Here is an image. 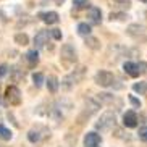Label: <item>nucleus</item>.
Wrapping results in <instances>:
<instances>
[{"mask_svg":"<svg viewBox=\"0 0 147 147\" xmlns=\"http://www.w3.org/2000/svg\"><path fill=\"white\" fill-rule=\"evenodd\" d=\"M123 69H125V73L131 78H138L139 74V69H138V63H133V61H125L123 63Z\"/></svg>","mask_w":147,"mask_h":147,"instance_id":"obj_12","label":"nucleus"},{"mask_svg":"<svg viewBox=\"0 0 147 147\" xmlns=\"http://www.w3.org/2000/svg\"><path fill=\"white\" fill-rule=\"evenodd\" d=\"M50 36H52L55 40H60L61 39V31L60 29H52L50 31Z\"/></svg>","mask_w":147,"mask_h":147,"instance_id":"obj_29","label":"nucleus"},{"mask_svg":"<svg viewBox=\"0 0 147 147\" xmlns=\"http://www.w3.org/2000/svg\"><path fill=\"white\" fill-rule=\"evenodd\" d=\"M138 136H139V139H141V141L147 142V126H142V128H139Z\"/></svg>","mask_w":147,"mask_h":147,"instance_id":"obj_26","label":"nucleus"},{"mask_svg":"<svg viewBox=\"0 0 147 147\" xmlns=\"http://www.w3.org/2000/svg\"><path fill=\"white\" fill-rule=\"evenodd\" d=\"M7 71H8L7 65H0V78H2V76H5V74H7Z\"/></svg>","mask_w":147,"mask_h":147,"instance_id":"obj_30","label":"nucleus"},{"mask_svg":"<svg viewBox=\"0 0 147 147\" xmlns=\"http://www.w3.org/2000/svg\"><path fill=\"white\" fill-rule=\"evenodd\" d=\"M5 97L10 102V105H20L21 104V92L16 86H8L5 91Z\"/></svg>","mask_w":147,"mask_h":147,"instance_id":"obj_6","label":"nucleus"},{"mask_svg":"<svg viewBox=\"0 0 147 147\" xmlns=\"http://www.w3.org/2000/svg\"><path fill=\"white\" fill-rule=\"evenodd\" d=\"M0 105H3V100H2V99H0Z\"/></svg>","mask_w":147,"mask_h":147,"instance_id":"obj_31","label":"nucleus"},{"mask_svg":"<svg viewBox=\"0 0 147 147\" xmlns=\"http://www.w3.org/2000/svg\"><path fill=\"white\" fill-rule=\"evenodd\" d=\"M15 42L20 44V45H28V42H29V37H28L26 34H23V32H20V34L15 36Z\"/></svg>","mask_w":147,"mask_h":147,"instance_id":"obj_23","label":"nucleus"},{"mask_svg":"<svg viewBox=\"0 0 147 147\" xmlns=\"http://www.w3.org/2000/svg\"><path fill=\"white\" fill-rule=\"evenodd\" d=\"M94 81H95V84H99V86H102V87H110V86H113L115 76H113L112 71L100 69V71H97V73H95Z\"/></svg>","mask_w":147,"mask_h":147,"instance_id":"obj_4","label":"nucleus"},{"mask_svg":"<svg viewBox=\"0 0 147 147\" xmlns=\"http://www.w3.org/2000/svg\"><path fill=\"white\" fill-rule=\"evenodd\" d=\"M49 36H50V31H39L34 37V44L37 49L45 47V44H49Z\"/></svg>","mask_w":147,"mask_h":147,"instance_id":"obj_10","label":"nucleus"},{"mask_svg":"<svg viewBox=\"0 0 147 147\" xmlns=\"http://www.w3.org/2000/svg\"><path fill=\"white\" fill-rule=\"evenodd\" d=\"M84 74H86V66H78L74 71H71V73H69L68 76L61 81V87L66 89V91H69L74 84H78V82L82 81Z\"/></svg>","mask_w":147,"mask_h":147,"instance_id":"obj_1","label":"nucleus"},{"mask_svg":"<svg viewBox=\"0 0 147 147\" xmlns=\"http://www.w3.org/2000/svg\"><path fill=\"white\" fill-rule=\"evenodd\" d=\"M108 18H110L112 21L113 20H117V21H125V20H128L129 16H128L126 13H123V11H112Z\"/></svg>","mask_w":147,"mask_h":147,"instance_id":"obj_21","label":"nucleus"},{"mask_svg":"<svg viewBox=\"0 0 147 147\" xmlns=\"http://www.w3.org/2000/svg\"><path fill=\"white\" fill-rule=\"evenodd\" d=\"M32 81H34L36 87H40L42 86V82H44V74L42 73H34L32 74Z\"/></svg>","mask_w":147,"mask_h":147,"instance_id":"obj_24","label":"nucleus"},{"mask_svg":"<svg viewBox=\"0 0 147 147\" xmlns=\"http://www.w3.org/2000/svg\"><path fill=\"white\" fill-rule=\"evenodd\" d=\"M128 99H129V102L133 104V107H136V108H141V100H139V99H136L134 95H129Z\"/></svg>","mask_w":147,"mask_h":147,"instance_id":"obj_27","label":"nucleus"},{"mask_svg":"<svg viewBox=\"0 0 147 147\" xmlns=\"http://www.w3.org/2000/svg\"><path fill=\"white\" fill-rule=\"evenodd\" d=\"M126 32H128V36H131L134 40H141V42H144V40L147 39L146 26L139 24V23H133V24H129V26L126 28Z\"/></svg>","mask_w":147,"mask_h":147,"instance_id":"obj_3","label":"nucleus"},{"mask_svg":"<svg viewBox=\"0 0 147 147\" xmlns=\"http://www.w3.org/2000/svg\"><path fill=\"white\" fill-rule=\"evenodd\" d=\"M78 34L84 36V37L91 36V24H89V23H79L78 24Z\"/></svg>","mask_w":147,"mask_h":147,"instance_id":"obj_19","label":"nucleus"},{"mask_svg":"<svg viewBox=\"0 0 147 147\" xmlns=\"http://www.w3.org/2000/svg\"><path fill=\"white\" fill-rule=\"evenodd\" d=\"M26 60L29 61V65L31 66H34V65H37V61H39V52L37 50H29V52L26 53Z\"/></svg>","mask_w":147,"mask_h":147,"instance_id":"obj_17","label":"nucleus"},{"mask_svg":"<svg viewBox=\"0 0 147 147\" xmlns=\"http://www.w3.org/2000/svg\"><path fill=\"white\" fill-rule=\"evenodd\" d=\"M141 2H142V3H147V0H141Z\"/></svg>","mask_w":147,"mask_h":147,"instance_id":"obj_32","label":"nucleus"},{"mask_svg":"<svg viewBox=\"0 0 147 147\" xmlns=\"http://www.w3.org/2000/svg\"><path fill=\"white\" fill-rule=\"evenodd\" d=\"M73 5L76 8H87L89 7V0H73Z\"/></svg>","mask_w":147,"mask_h":147,"instance_id":"obj_25","label":"nucleus"},{"mask_svg":"<svg viewBox=\"0 0 147 147\" xmlns=\"http://www.w3.org/2000/svg\"><path fill=\"white\" fill-rule=\"evenodd\" d=\"M60 57H61V61L66 63V65H71V63H76V50L71 44H63L61 45V50H60Z\"/></svg>","mask_w":147,"mask_h":147,"instance_id":"obj_5","label":"nucleus"},{"mask_svg":"<svg viewBox=\"0 0 147 147\" xmlns=\"http://www.w3.org/2000/svg\"><path fill=\"white\" fill-rule=\"evenodd\" d=\"M95 99L99 100L100 104H104V105H110L115 100V95L113 94H108V92H100V94H97V97Z\"/></svg>","mask_w":147,"mask_h":147,"instance_id":"obj_13","label":"nucleus"},{"mask_svg":"<svg viewBox=\"0 0 147 147\" xmlns=\"http://www.w3.org/2000/svg\"><path fill=\"white\" fill-rule=\"evenodd\" d=\"M86 45L89 49H92V50H99L100 49V42L97 37H92V36H87L86 37Z\"/></svg>","mask_w":147,"mask_h":147,"instance_id":"obj_20","label":"nucleus"},{"mask_svg":"<svg viewBox=\"0 0 147 147\" xmlns=\"http://www.w3.org/2000/svg\"><path fill=\"white\" fill-rule=\"evenodd\" d=\"M39 18L45 24H57L60 21V16L57 11H45V13H39Z\"/></svg>","mask_w":147,"mask_h":147,"instance_id":"obj_11","label":"nucleus"},{"mask_svg":"<svg viewBox=\"0 0 147 147\" xmlns=\"http://www.w3.org/2000/svg\"><path fill=\"white\" fill-rule=\"evenodd\" d=\"M146 18H147V11H146Z\"/></svg>","mask_w":147,"mask_h":147,"instance_id":"obj_34","label":"nucleus"},{"mask_svg":"<svg viewBox=\"0 0 147 147\" xmlns=\"http://www.w3.org/2000/svg\"><path fill=\"white\" fill-rule=\"evenodd\" d=\"M28 139H29V142H32V144L40 142V141H42L40 131H39V129H31L29 133H28Z\"/></svg>","mask_w":147,"mask_h":147,"instance_id":"obj_18","label":"nucleus"},{"mask_svg":"<svg viewBox=\"0 0 147 147\" xmlns=\"http://www.w3.org/2000/svg\"><path fill=\"white\" fill-rule=\"evenodd\" d=\"M123 125H125L126 128H136V126H138V115H136V112L128 110V112L123 115Z\"/></svg>","mask_w":147,"mask_h":147,"instance_id":"obj_9","label":"nucleus"},{"mask_svg":"<svg viewBox=\"0 0 147 147\" xmlns=\"http://www.w3.org/2000/svg\"><path fill=\"white\" fill-rule=\"evenodd\" d=\"M115 123H117V117H115V113L112 112V110H107V112H104L102 115H100L99 121L95 123V128L99 131H102V133H105V131H110L115 126Z\"/></svg>","mask_w":147,"mask_h":147,"instance_id":"obj_2","label":"nucleus"},{"mask_svg":"<svg viewBox=\"0 0 147 147\" xmlns=\"http://www.w3.org/2000/svg\"><path fill=\"white\" fill-rule=\"evenodd\" d=\"M87 20H89V24L91 26H97L102 23V10L99 7H91L89 11H87Z\"/></svg>","mask_w":147,"mask_h":147,"instance_id":"obj_7","label":"nucleus"},{"mask_svg":"<svg viewBox=\"0 0 147 147\" xmlns=\"http://www.w3.org/2000/svg\"><path fill=\"white\" fill-rule=\"evenodd\" d=\"M102 139H100V134L97 133H87L84 136V146L86 147H99Z\"/></svg>","mask_w":147,"mask_h":147,"instance_id":"obj_8","label":"nucleus"},{"mask_svg":"<svg viewBox=\"0 0 147 147\" xmlns=\"http://www.w3.org/2000/svg\"><path fill=\"white\" fill-rule=\"evenodd\" d=\"M138 69H139V73H141V74L147 73V63H146V61H139V63H138Z\"/></svg>","mask_w":147,"mask_h":147,"instance_id":"obj_28","label":"nucleus"},{"mask_svg":"<svg viewBox=\"0 0 147 147\" xmlns=\"http://www.w3.org/2000/svg\"><path fill=\"white\" fill-rule=\"evenodd\" d=\"M100 105H102V104H100L97 99H92V97L86 99V107L91 110V113H95V112H97V110L100 108Z\"/></svg>","mask_w":147,"mask_h":147,"instance_id":"obj_16","label":"nucleus"},{"mask_svg":"<svg viewBox=\"0 0 147 147\" xmlns=\"http://www.w3.org/2000/svg\"><path fill=\"white\" fill-rule=\"evenodd\" d=\"M133 91L136 92V94H139V95L147 94V81L146 82H144V81L134 82V84H133Z\"/></svg>","mask_w":147,"mask_h":147,"instance_id":"obj_15","label":"nucleus"},{"mask_svg":"<svg viewBox=\"0 0 147 147\" xmlns=\"http://www.w3.org/2000/svg\"><path fill=\"white\" fill-rule=\"evenodd\" d=\"M0 139H3V141H10L11 139V131L8 128H5L3 125H0Z\"/></svg>","mask_w":147,"mask_h":147,"instance_id":"obj_22","label":"nucleus"},{"mask_svg":"<svg viewBox=\"0 0 147 147\" xmlns=\"http://www.w3.org/2000/svg\"><path fill=\"white\" fill-rule=\"evenodd\" d=\"M58 86H60V82H58V78L57 76H49L47 79V89L52 94H55L57 91H58Z\"/></svg>","mask_w":147,"mask_h":147,"instance_id":"obj_14","label":"nucleus"},{"mask_svg":"<svg viewBox=\"0 0 147 147\" xmlns=\"http://www.w3.org/2000/svg\"><path fill=\"white\" fill-rule=\"evenodd\" d=\"M57 2H58V3H60V2H63V0H57Z\"/></svg>","mask_w":147,"mask_h":147,"instance_id":"obj_33","label":"nucleus"}]
</instances>
